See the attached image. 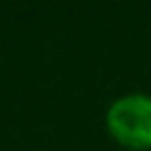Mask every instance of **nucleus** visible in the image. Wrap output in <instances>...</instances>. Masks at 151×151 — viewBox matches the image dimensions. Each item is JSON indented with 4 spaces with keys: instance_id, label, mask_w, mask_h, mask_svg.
I'll return each instance as SVG.
<instances>
[{
    "instance_id": "obj_1",
    "label": "nucleus",
    "mask_w": 151,
    "mask_h": 151,
    "mask_svg": "<svg viewBox=\"0 0 151 151\" xmlns=\"http://www.w3.org/2000/svg\"><path fill=\"white\" fill-rule=\"evenodd\" d=\"M106 130L125 149H151V94L132 92L116 99L106 111Z\"/></svg>"
}]
</instances>
